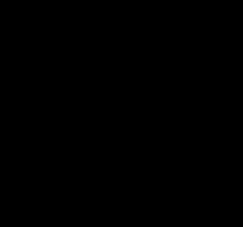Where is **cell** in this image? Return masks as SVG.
I'll use <instances>...</instances> for the list:
<instances>
[{
  "label": "cell",
  "mask_w": 243,
  "mask_h": 227,
  "mask_svg": "<svg viewBox=\"0 0 243 227\" xmlns=\"http://www.w3.org/2000/svg\"><path fill=\"white\" fill-rule=\"evenodd\" d=\"M178 8L182 11H192L196 8V2L193 0H177Z\"/></svg>",
  "instance_id": "1"
},
{
  "label": "cell",
  "mask_w": 243,
  "mask_h": 227,
  "mask_svg": "<svg viewBox=\"0 0 243 227\" xmlns=\"http://www.w3.org/2000/svg\"><path fill=\"white\" fill-rule=\"evenodd\" d=\"M168 60H170V56H168L167 53H160V56H159V62H160V64H166Z\"/></svg>",
  "instance_id": "2"
},
{
  "label": "cell",
  "mask_w": 243,
  "mask_h": 227,
  "mask_svg": "<svg viewBox=\"0 0 243 227\" xmlns=\"http://www.w3.org/2000/svg\"><path fill=\"white\" fill-rule=\"evenodd\" d=\"M201 15H211L212 14V9L211 8H203V9H201L199 12H198Z\"/></svg>",
  "instance_id": "3"
},
{
  "label": "cell",
  "mask_w": 243,
  "mask_h": 227,
  "mask_svg": "<svg viewBox=\"0 0 243 227\" xmlns=\"http://www.w3.org/2000/svg\"><path fill=\"white\" fill-rule=\"evenodd\" d=\"M192 43H193V45L197 46V47H201V46H202V39H201V38H193V39H192Z\"/></svg>",
  "instance_id": "4"
},
{
  "label": "cell",
  "mask_w": 243,
  "mask_h": 227,
  "mask_svg": "<svg viewBox=\"0 0 243 227\" xmlns=\"http://www.w3.org/2000/svg\"><path fill=\"white\" fill-rule=\"evenodd\" d=\"M174 62H176V63H178V62H179V58H178V55H176V56H174Z\"/></svg>",
  "instance_id": "5"
}]
</instances>
